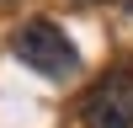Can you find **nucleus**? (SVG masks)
<instances>
[{
    "instance_id": "1",
    "label": "nucleus",
    "mask_w": 133,
    "mask_h": 128,
    "mask_svg": "<svg viewBox=\"0 0 133 128\" xmlns=\"http://www.w3.org/2000/svg\"><path fill=\"white\" fill-rule=\"evenodd\" d=\"M11 48H16V59L27 64V69H37L43 80H69V75H80V48H75V43L64 37V27L48 21V16L21 21L16 37H11Z\"/></svg>"
},
{
    "instance_id": "2",
    "label": "nucleus",
    "mask_w": 133,
    "mask_h": 128,
    "mask_svg": "<svg viewBox=\"0 0 133 128\" xmlns=\"http://www.w3.org/2000/svg\"><path fill=\"white\" fill-rule=\"evenodd\" d=\"M80 123L85 128H133V75L112 69L107 80H96L80 101Z\"/></svg>"
}]
</instances>
